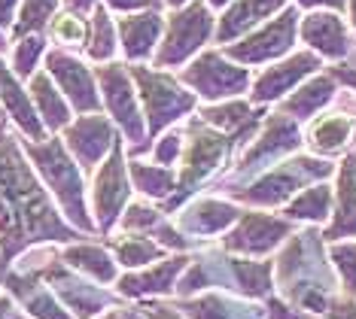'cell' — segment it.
<instances>
[{"mask_svg": "<svg viewBox=\"0 0 356 319\" xmlns=\"http://www.w3.org/2000/svg\"><path fill=\"white\" fill-rule=\"evenodd\" d=\"M76 240L79 231L61 216L58 204L31 167L22 140L0 116V277L22 252Z\"/></svg>", "mask_w": 356, "mask_h": 319, "instance_id": "cell-1", "label": "cell"}, {"mask_svg": "<svg viewBox=\"0 0 356 319\" xmlns=\"http://www.w3.org/2000/svg\"><path fill=\"white\" fill-rule=\"evenodd\" d=\"M22 149H25L31 167L37 170L40 183L46 186V192L52 195V201L64 213L67 225H74L76 231H95V222L88 216V204H86L83 170L70 158V152L64 149L61 137L49 134L40 143L22 140Z\"/></svg>", "mask_w": 356, "mask_h": 319, "instance_id": "cell-2", "label": "cell"}, {"mask_svg": "<svg viewBox=\"0 0 356 319\" xmlns=\"http://www.w3.org/2000/svg\"><path fill=\"white\" fill-rule=\"evenodd\" d=\"M128 73H131L137 97H140V104H143V116L149 122L147 143H143L140 149H131V155H140V152H147L149 140H156L161 134V128H168L171 122L186 116V113L195 106V95L186 92L165 70H152V67H143V64H134V67H128Z\"/></svg>", "mask_w": 356, "mask_h": 319, "instance_id": "cell-3", "label": "cell"}, {"mask_svg": "<svg viewBox=\"0 0 356 319\" xmlns=\"http://www.w3.org/2000/svg\"><path fill=\"white\" fill-rule=\"evenodd\" d=\"M19 271H34L40 280L55 292V298L61 301L64 310H67L74 319H92L113 304L110 292H104L101 286L86 280L83 274L70 271V268L61 261V256H49L43 265H22Z\"/></svg>", "mask_w": 356, "mask_h": 319, "instance_id": "cell-4", "label": "cell"}, {"mask_svg": "<svg viewBox=\"0 0 356 319\" xmlns=\"http://www.w3.org/2000/svg\"><path fill=\"white\" fill-rule=\"evenodd\" d=\"M213 34V13L204 0H192L183 10H174L165 22V40L156 52V67H180L198 52Z\"/></svg>", "mask_w": 356, "mask_h": 319, "instance_id": "cell-5", "label": "cell"}, {"mask_svg": "<svg viewBox=\"0 0 356 319\" xmlns=\"http://www.w3.org/2000/svg\"><path fill=\"white\" fill-rule=\"evenodd\" d=\"M95 79H98V92L104 110H107V119L113 125H119V131L134 143L131 149H140L147 143V131H143V119H140L143 113L137 106V88L128 67L119 61L98 64Z\"/></svg>", "mask_w": 356, "mask_h": 319, "instance_id": "cell-6", "label": "cell"}, {"mask_svg": "<svg viewBox=\"0 0 356 319\" xmlns=\"http://www.w3.org/2000/svg\"><path fill=\"white\" fill-rule=\"evenodd\" d=\"M43 70L49 73V79L58 85L64 101L70 104V110L76 116H88V113H101V92L98 79H95V67H88L76 52H64V49H52L43 58Z\"/></svg>", "mask_w": 356, "mask_h": 319, "instance_id": "cell-7", "label": "cell"}, {"mask_svg": "<svg viewBox=\"0 0 356 319\" xmlns=\"http://www.w3.org/2000/svg\"><path fill=\"white\" fill-rule=\"evenodd\" d=\"M332 174L329 161L320 158H293V161H283L274 170H268L262 179H256L250 189H238L232 192L238 201L247 204H262V207H274V204L289 201L296 192H302L311 179H323Z\"/></svg>", "mask_w": 356, "mask_h": 319, "instance_id": "cell-8", "label": "cell"}, {"mask_svg": "<svg viewBox=\"0 0 356 319\" xmlns=\"http://www.w3.org/2000/svg\"><path fill=\"white\" fill-rule=\"evenodd\" d=\"M234 140L229 134H222V131L204 125V122H192L189 125V143H186V155H183V177L180 183H177V192L171 207H177L183 198H189L192 186L201 183V179H207L213 174L216 167H220V161L225 158V152H229V146Z\"/></svg>", "mask_w": 356, "mask_h": 319, "instance_id": "cell-9", "label": "cell"}, {"mask_svg": "<svg viewBox=\"0 0 356 319\" xmlns=\"http://www.w3.org/2000/svg\"><path fill=\"white\" fill-rule=\"evenodd\" d=\"M296 28H298V13L286 6L277 19L259 24L253 34H247L241 43H229L225 55L238 64H265L277 61L293 49L296 43Z\"/></svg>", "mask_w": 356, "mask_h": 319, "instance_id": "cell-10", "label": "cell"}, {"mask_svg": "<svg viewBox=\"0 0 356 319\" xmlns=\"http://www.w3.org/2000/svg\"><path fill=\"white\" fill-rule=\"evenodd\" d=\"M125 149L122 140L113 146V152L98 165L92 186V213H95V225L101 234H110L113 225L122 216V207L128 204V177H125Z\"/></svg>", "mask_w": 356, "mask_h": 319, "instance_id": "cell-11", "label": "cell"}, {"mask_svg": "<svg viewBox=\"0 0 356 319\" xmlns=\"http://www.w3.org/2000/svg\"><path fill=\"white\" fill-rule=\"evenodd\" d=\"M183 85L198 92L204 101H225V97H238L250 88V70L234 67L225 61L220 52H204L180 73Z\"/></svg>", "mask_w": 356, "mask_h": 319, "instance_id": "cell-12", "label": "cell"}, {"mask_svg": "<svg viewBox=\"0 0 356 319\" xmlns=\"http://www.w3.org/2000/svg\"><path fill=\"white\" fill-rule=\"evenodd\" d=\"M61 143L70 152V158L79 170H95L119 143L116 125L104 113H88V116H74L67 128L61 131Z\"/></svg>", "mask_w": 356, "mask_h": 319, "instance_id": "cell-13", "label": "cell"}, {"mask_svg": "<svg viewBox=\"0 0 356 319\" xmlns=\"http://www.w3.org/2000/svg\"><path fill=\"white\" fill-rule=\"evenodd\" d=\"M0 116L10 122V125L19 128L22 140L40 143L49 137L43 122L37 116L34 104H31L28 85L22 83V79H15V73L10 70V64H6V55H0Z\"/></svg>", "mask_w": 356, "mask_h": 319, "instance_id": "cell-14", "label": "cell"}, {"mask_svg": "<svg viewBox=\"0 0 356 319\" xmlns=\"http://www.w3.org/2000/svg\"><path fill=\"white\" fill-rule=\"evenodd\" d=\"M0 286L31 319H74L34 271H6L0 277Z\"/></svg>", "mask_w": 356, "mask_h": 319, "instance_id": "cell-15", "label": "cell"}, {"mask_svg": "<svg viewBox=\"0 0 356 319\" xmlns=\"http://www.w3.org/2000/svg\"><path fill=\"white\" fill-rule=\"evenodd\" d=\"M286 234H289L286 219H274V216H265V213H241L238 225L225 237V247L232 252L265 256V252H271L277 243H283Z\"/></svg>", "mask_w": 356, "mask_h": 319, "instance_id": "cell-16", "label": "cell"}, {"mask_svg": "<svg viewBox=\"0 0 356 319\" xmlns=\"http://www.w3.org/2000/svg\"><path fill=\"white\" fill-rule=\"evenodd\" d=\"M161 31H165V19L152 10L122 15L116 22V37H119V49H122L125 61H131V64L149 61L152 52H156Z\"/></svg>", "mask_w": 356, "mask_h": 319, "instance_id": "cell-17", "label": "cell"}, {"mask_svg": "<svg viewBox=\"0 0 356 319\" xmlns=\"http://www.w3.org/2000/svg\"><path fill=\"white\" fill-rule=\"evenodd\" d=\"M320 70V58L314 52H298L293 58L274 64L253 83V104H271L283 97L289 88H296L305 76Z\"/></svg>", "mask_w": 356, "mask_h": 319, "instance_id": "cell-18", "label": "cell"}, {"mask_svg": "<svg viewBox=\"0 0 356 319\" xmlns=\"http://www.w3.org/2000/svg\"><path fill=\"white\" fill-rule=\"evenodd\" d=\"M302 143V131H298L296 119L283 116V113H274V116L268 119V125H265V134L262 140H256L253 146H250V152L241 158V174H247L250 167H262L268 165V161L280 158V155L293 152L296 146Z\"/></svg>", "mask_w": 356, "mask_h": 319, "instance_id": "cell-19", "label": "cell"}, {"mask_svg": "<svg viewBox=\"0 0 356 319\" xmlns=\"http://www.w3.org/2000/svg\"><path fill=\"white\" fill-rule=\"evenodd\" d=\"M286 10V0H232L225 6L220 28H216V40L229 46L232 40L253 34L259 24L268 22V15Z\"/></svg>", "mask_w": 356, "mask_h": 319, "instance_id": "cell-20", "label": "cell"}, {"mask_svg": "<svg viewBox=\"0 0 356 319\" xmlns=\"http://www.w3.org/2000/svg\"><path fill=\"white\" fill-rule=\"evenodd\" d=\"M25 85H28L31 104H34V110H37L40 122H43L46 134H61V131L74 122V110H70V104L64 101L58 85L49 79V73L40 67Z\"/></svg>", "mask_w": 356, "mask_h": 319, "instance_id": "cell-21", "label": "cell"}, {"mask_svg": "<svg viewBox=\"0 0 356 319\" xmlns=\"http://www.w3.org/2000/svg\"><path fill=\"white\" fill-rule=\"evenodd\" d=\"M302 37L307 46H314L320 55H326L332 61H341L350 55V34H347L344 22L338 13H311L302 19Z\"/></svg>", "mask_w": 356, "mask_h": 319, "instance_id": "cell-22", "label": "cell"}, {"mask_svg": "<svg viewBox=\"0 0 356 319\" xmlns=\"http://www.w3.org/2000/svg\"><path fill=\"white\" fill-rule=\"evenodd\" d=\"M186 256H174L168 261H156L147 271H131L125 277H119L116 292L125 298H143V295H165V292H174V280L177 274L186 268Z\"/></svg>", "mask_w": 356, "mask_h": 319, "instance_id": "cell-23", "label": "cell"}, {"mask_svg": "<svg viewBox=\"0 0 356 319\" xmlns=\"http://www.w3.org/2000/svg\"><path fill=\"white\" fill-rule=\"evenodd\" d=\"M338 207L332 225L323 231L329 243H338L344 237H356V155H347L341 170H338Z\"/></svg>", "mask_w": 356, "mask_h": 319, "instance_id": "cell-24", "label": "cell"}, {"mask_svg": "<svg viewBox=\"0 0 356 319\" xmlns=\"http://www.w3.org/2000/svg\"><path fill=\"white\" fill-rule=\"evenodd\" d=\"M58 256L70 271L83 274L86 280H92V283L107 286V283L116 280V261H113L110 252L104 247H98V243H86V240L67 243Z\"/></svg>", "mask_w": 356, "mask_h": 319, "instance_id": "cell-25", "label": "cell"}, {"mask_svg": "<svg viewBox=\"0 0 356 319\" xmlns=\"http://www.w3.org/2000/svg\"><path fill=\"white\" fill-rule=\"evenodd\" d=\"M241 219V210L234 204H225V201H216V198H204L198 201L195 207H189L180 216V228L183 234H216L222 228H229L232 222Z\"/></svg>", "mask_w": 356, "mask_h": 319, "instance_id": "cell-26", "label": "cell"}, {"mask_svg": "<svg viewBox=\"0 0 356 319\" xmlns=\"http://www.w3.org/2000/svg\"><path fill=\"white\" fill-rule=\"evenodd\" d=\"M86 58L92 64H110L119 52L116 22L110 19V10L104 3L95 6L92 19H88V37H86Z\"/></svg>", "mask_w": 356, "mask_h": 319, "instance_id": "cell-27", "label": "cell"}, {"mask_svg": "<svg viewBox=\"0 0 356 319\" xmlns=\"http://www.w3.org/2000/svg\"><path fill=\"white\" fill-rule=\"evenodd\" d=\"M332 97H335V79L329 76H314L307 85H302L293 97H286L280 106V113H286L289 119H311L317 110H323Z\"/></svg>", "mask_w": 356, "mask_h": 319, "instance_id": "cell-28", "label": "cell"}, {"mask_svg": "<svg viewBox=\"0 0 356 319\" xmlns=\"http://www.w3.org/2000/svg\"><path fill=\"white\" fill-rule=\"evenodd\" d=\"M259 119H262V113H253L250 104H244V101H229L222 106H210L204 113V125L229 134L232 140L241 134H250V131L259 125Z\"/></svg>", "mask_w": 356, "mask_h": 319, "instance_id": "cell-29", "label": "cell"}, {"mask_svg": "<svg viewBox=\"0 0 356 319\" xmlns=\"http://www.w3.org/2000/svg\"><path fill=\"white\" fill-rule=\"evenodd\" d=\"M58 10H61V0H22L15 22H13V31H10V40L46 34V28H49V22L55 19Z\"/></svg>", "mask_w": 356, "mask_h": 319, "instance_id": "cell-30", "label": "cell"}, {"mask_svg": "<svg viewBox=\"0 0 356 319\" xmlns=\"http://www.w3.org/2000/svg\"><path fill=\"white\" fill-rule=\"evenodd\" d=\"M10 70L15 73V79L28 83L40 70V61L46 58V52H49V40H46V34H31L10 40Z\"/></svg>", "mask_w": 356, "mask_h": 319, "instance_id": "cell-31", "label": "cell"}, {"mask_svg": "<svg viewBox=\"0 0 356 319\" xmlns=\"http://www.w3.org/2000/svg\"><path fill=\"white\" fill-rule=\"evenodd\" d=\"M86 37H88V19H79V15L67 10L55 13V19L46 28V40L52 43V49H64V52L86 49Z\"/></svg>", "mask_w": 356, "mask_h": 319, "instance_id": "cell-32", "label": "cell"}, {"mask_svg": "<svg viewBox=\"0 0 356 319\" xmlns=\"http://www.w3.org/2000/svg\"><path fill=\"white\" fill-rule=\"evenodd\" d=\"M113 252H116V261L125 268H147L152 261H161L165 250L159 243H152L147 234H119L113 237Z\"/></svg>", "mask_w": 356, "mask_h": 319, "instance_id": "cell-33", "label": "cell"}, {"mask_svg": "<svg viewBox=\"0 0 356 319\" xmlns=\"http://www.w3.org/2000/svg\"><path fill=\"white\" fill-rule=\"evenodd\" d=\"M350 131H353V122L338 113V116H323V119L314 122V125H311V137H307V140H311L314 152L332 155V152H338L347 143Z\"/></svg>", "mask_w": 356, "mask_h": 319, "instance_id": "cell-34", "label": "cell"}, {"mask_svg": "<svg viewBox=\"0 0 356 319\" xmlns=\"http://www.w3.org/2000/svg\"><path fill=\"white\" fill-rule=\"evenodd\" d=\"M229 271L234 277V286L250 298H265L271 292V265L268 261L229 259Z\"/></svg>", "mask_w": 356, "mask_h": 319, "instance_id": "cell-35", "label": "cell"}, {"mask_svg": "<svg viewBox=\"0 0 356 319\" xmlns=\"http://www.w3.org/2000/svg\"><path fill=\"white\" fill-rule=\"evenodd\" d=\"M183 316H189V319H256L253 307H241L225 295H204L198 301H186Z\"/></svg>", "mask_w": 356, "mask_h": 319, "instance_id": "cell-36", "label": "cell"}, {"mask_svg": "<svg viewBox=\"0 0 356 319\" xmlns=\"http://www.w3.org/2000/svg\"><path fill=\"white\" fill-rule=\"evenodd\" d=\"M332 207V189L329 186H311V189H302L293 198V204L286 207L289 219H311V222H323L329 216Z\"/></svg>", "mask_w": 356, "mask_h": 319, "instance_id": "cell-37", "label": "cell"}, {"mask_svg": "<svg viewBox=\"0 0 356 319\" xmlns=\"http://www.w3.org/2000/svg\"><path fill=\"white\" fill-rule=\"evenodd\" d=\"M128 167H131L134 186L143 195H149V198H165V195H171L177 189V177L161 165L152 167V165H143V161H131Z\"/></svg>", "mask_w": 356, "mask_h": 319, "instance_id": "cell-38", "label": "cell"}, {"mask_svg": "<svg viewBox=\"0 0 356 319\" xmlns=\"http://www.w3.org/2000/svg\"><path fill=\"white\" fill-rule=\"evenodd\" d=\"M165 225V219H161V213H156L147 204H131L122 216H119V228H122V234H149V231H159V228Z\"/></svg>", "mask_w": 356, "mask_h": 319, "instance_id": "cell-39", "label": "cell"}, {"mask_svg": "<svg viewBox=\"0 0 356 319\" xmlns=\"http://www.w3.org/2000/svg\"><path fill=\"white\" fill-rule=\"evenodd\" d=\"M329 259L335 261L338 274H341L347 298H356V240H350V243H332V247H329Z\"/></svg>", "mask_w": 356, "mask_h": 319, "instance_id": "cell-40", "label": "cell"}, {"mask_svg": "<svg viewBox=\"0 0 356 319\" xmlns=\"http://www.w3.org/2000/svg\"><path fill=\"white\" fill-rule=\"evenodd\" d=\"M183 149V140H180V134H168V137H161V143L156 146V161L161 167H168L171 161L180 155Z\"/></svg>", "mask_w": 356, "mask_h": 319, "instance_id": "cell-41", "label": "cell"}, {"mask_svg": "<svg viewBox=\"0 0 356 319\" xmlns=\"http://www.w3.org/2000/svg\"><path fill=\"white\" fill-rule=\"evenodd\" d=\"M107 10L119 13V15H134V13H147L156 6V0H101Z\"/></svg>", "mask_w": 356, "mask_h": 319, "instance_id": "cell-42", "label": "cell"}, {"mask_svg": "<svg viewBox=\"0 0 356 319\" xmlns=\"http://www.w3.org/2000/svg\"><path fill=\"white\" fill-rule=\"evenodd\" d=\"M19 3H22V0H0V34L10 37L15 13H19Z\"/></svg>", "mask_w": 356, "mask_h": 319, "instance_id": "cell-43", "label": "cell"}, {"mask_svg": "<svg viewBox=\"0 0 356 319\" xmlns=\"http://www.w3.org/2000/svg\"><path fill=\"white\" fill-rule=\"evenodd\" d=\"M329 319H356V298H344V301H332L329 304Z\"/></svg>", "mask_w": 356, "mask_h": 319, "instance_id": "cell-44", "label": "cell"}, {"mask_svg": "<svg viewBox=\"0 0 356 319\" xmlns=\"http://www.w3.org/2000/svg\"><path fill=\"white\" fill-rule=\"evenodd\" d=\"M98 3H101V0H61V10L74 13V15H79V19H88Z\"/></svg>", "mask_w": 356, "mask_h": 319, "instance_id": "cell-45", "label": "cell"}, {"mask_svg": "<svg viewBox=\"0 0 356 319\" xmlns=\"http://www.w3.org/2000/svg\"><path fill=\"white\" fill-rule=\"evenodd\" d=\"M143 316L147 319H186L174 307H165V304H143Z\"/></svg>", "mask_w": 356, "mask_h": 319, "instance_id": "cell-46", "label": "cell"}, {"mask_svg": "<svg viewBox=\"0 0 356 319\" xmlns=\"http://www.w3.org/2000/svg\"><path fill=\"white\" fill-rule=\"evenodd\" d=\"M0 319H28V316L15 307V301L6 292H0Z\"/></svg>", "mask_w": 356, "mask_h": 319, "instance_id": "cell-47", "label": "cell"}, {"mask_svg": "<svg viewBox=\"0 0 356 319\" xmlns=\"http://www.w3.org/2000/svg\"><path fill=\"white\" fill-rule=\"evenodd\" d=\"M98 319H147L140 313V310H131V307H110L104 316H98Z\"/></svg>", "mask_w": 356, "mask_h": 319, "instance_id": "cell-48", "label": "cell"}, {"mask_svg": "<svg viewBox=\"0 0 356 319\" xmlns=\"http://www.w3.org/2000/svg\"><path fill=\"white\" fill-rule=\"evenodd\" d=\"M298 3H302V6H307V10H311V6H326L329 13H341L347 0H298Z\"/></svg>", "mask_w": 356, "mask_h": 319, "instance_id": "cell-49", "label": "cell"}, {"mask_svg": "<svg viewBox=\"0 0 356 319\" xmlns=\"http://www.w3.org/2000/svg\"><path fill=\"white\" fill-rule=\"evenodd\" d=\"M332 73H335V79H341V83L356 88V70H350V67H335Z\"/></svg>", "mask_w": 356, "mask_h": 319, "instance_id": "cell-50", "label": "cell"}, {"mask_svg": "<svg viewBox=\"0 0 356 319\" xmlns=\"http://www.w3.org/2000/svg\"><path fill=\"white\" fill-rule=\"evenodd\" d=\"M204 3L210 6V10H222V6H229L232 0H204Z\"/></svg>", "mask_w": 356, "mask_h": 319, "instance_id": "cell-51", "label": "cell"}, {"mask_svg": "<svg viewBox=\"0 0 356 319\" xmlns=\"http://www.w3.org/2000/svg\"><path fill=\"white\" fill-rule=\"evenodd\" d=\"M165 3L171 6V10H183V6H186V3H192V0H165Z\"/></svg>", "mask_w": 356, "mask_h": 319, "instance_id": "cell-52", "label": "cell"}, {"mask_svg": "<svg viewBox=\"0 0 356 319\" xmlns=\"http://www.w3.org/2000/svg\"><path fill=\"white\" fill-rule=\"evenodd\" d=\"M347 6H350V22H353V28H356V0H347Z\"/></svg>", "mask_w": 356, "mask_h": 319, "instance_id": "cell-53", "label": "cell"}, {"mask_svg": "<svg viewBox=\"0 0 356 319\" xmlns=\"http://www.w3.org/2000/svg\"><path fill=\"white\" fill-rule=\"evenodd\" d=\"M6 43H10V37L0 34V55H6Z\"/></svg>", "mask_w": 356, "mask_h": 319, "instance_id": "cell-54", "label": "cell"}]
</instances>
